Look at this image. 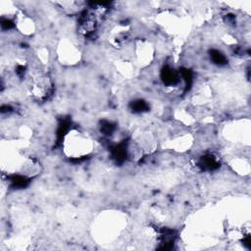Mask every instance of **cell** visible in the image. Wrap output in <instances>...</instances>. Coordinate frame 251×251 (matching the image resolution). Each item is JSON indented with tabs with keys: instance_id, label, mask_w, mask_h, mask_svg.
<instances>
[{
	"instance_id": "obj_1",
	"label": "cell",
	"mask_w": 251,
	"mask_h": 251,
	"mask_svg": "<svg viewBox=\"0 0 251 251\" xmlns=\"http://www.w3.org/2000/svg\"><path fill=\"white\" fill-rule=\"evenodd\" d=\"M63 149L69 158H82L93 151L94 142L85 132L70 129L64 136Z\"/></svg>"
},
{
	"instance_id": "obj_2",
	"label": "cell",
	"mask_w": 251,
	"mask_h": 251,
	"mask_svg": "<svg viewBox=\"0 0 251 251\" xmlns=\"http://www.w3.org/2000/svg\"><path fill=\"white\" fill-rule=\"evenodd\" d=\"M58 58L65 65H75L80 60V52L70 40H62L58 45Z\"/></svg>"
},
{
	"instance_id": "obj_3",
	"label": "cell",
	"mask_w": 251,
	"mask_h": 251,
	"mask_svg": "<svg viewBox=\"0 0 251 251\" xmlns=\"http://www.w3.org/2000/svg\"><path fill=\"white\" fill-rule=\"evenodd\" d=\"M132 54L140 66H148L154 58V47L151 42L140 39L135 43Z\"/></svg>"
},
{
	"instance_id": "obj_4",
	"label": "cell",
	"mask_w": 251,
	"mask_h": 251,
	"mask_svg": "<svg viewBox=\"0 0 251 251\" xmlns=\"http://www.w3.org/2000/svg\"><path fill=\"white\" fill-rule=\"evenodd\" d=\"M15 27L25 35H30L35 31V23L28 15L24 12H19L15 15Z\"/></svg>"
},
{
	"instance_id": "obj_5",
	"label": "cell",
	"mask_w": 251,
	"mask_h": 251,
	"mask_svg": "<svg viewBox=\"0 0 251 251\" xmlns=\"http://www.w3.org/2000/svg\"><path fill=\"white\" fill-rule=\"evenodd\" d=\"M230 166L233 168L234 171H236L238 174L245 176L248 175L250 172V163L247 159L243 158H234L230 162Z\"/></svg>"
}]
</instances>
